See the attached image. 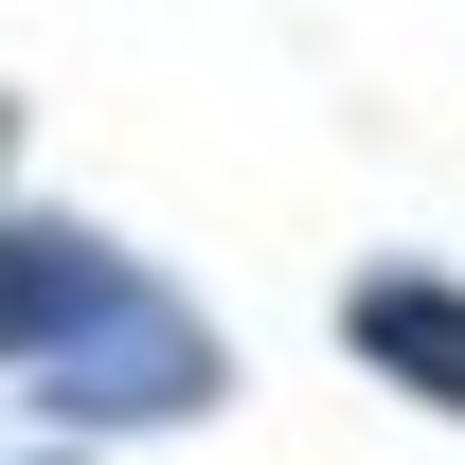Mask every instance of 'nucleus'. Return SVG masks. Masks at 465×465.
<instances>
[{"mask_svg": "<svg viewBox=\"0 0 465 465\" xmlns=\"http://www.w3.org/2000/svg\"><path fill=\"white\" fill-rule=\"evenodd\" d=\"M0 376L72 430H179L232 394L215 322L162 269H125L108 232H54V215H0Z\"/></svg>", "mask_w": 465, "mask_h": 465, "instance_id": "f257e3e1", "label": "nucleus"}, {"mask_svg": "<svg viewBox=\"0 0 465 465\" xmlns=\"http://www.w3.org/2000/svg\"><path fill=\"white\" fill-rule=\"evenodd\" d=\"M394 394H430V411H465V287H430V269H376L358 287V322H341Z\"/></svg>", "mask_w": 465, "mask_h": 465, "instance_id": "f03ea898", "label": "nucleus"}, {"mask_svg": "<svg viewBox=\"0 0 465 465\" xmlns=\"http://www.w3.org/2000/svg\"><path fill=\"white\" fill-rule=\"evenodd\" d=\"M0 162H18V108H0Z\"/></svg>", "mask_w": 465, "mask_h": 465, "instance_id": "7ed1b4c3", "label": "nucleus"}]
</instances>
